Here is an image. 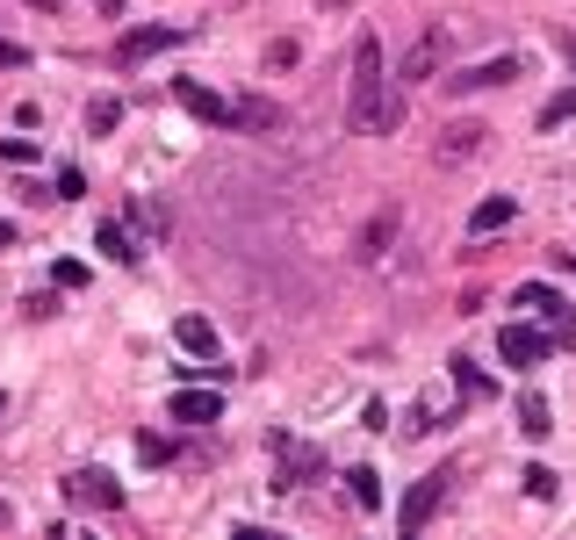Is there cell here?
I'll list each match as a JSON object with an SVG mask.
<instances>
[{"instance_id":"obj_15","label":"cell","mask_w":576,"mask_h":540,"mask_svg":"<svg viewBox=\"0 0 576 540\" xmlns=\"http://www.w3.org/2000/svg\"><path fill=\"white\" fill-rule=\"evenodd\" d=\"M94 245H102V253H108V260H116V267H138V260H144V253H138V238H130V231H122L116 216H108V224L94 231Z\"/></svg>"},{"instance_id":"obj_13","label":"cell","mask_w":576,"mask_h":540,"mask_svg":"<svg viewBox=\"0 0 576 540\" xmlns=\"http://www.w3.org/2000/svg\"><path fill=\"white\" fill-rule=\"evenodd\" d=\"M483 152V130H475V122H447V130H439V166H461V159H475Z\"/></svg>"},{"instance_id":"obj_11","label":"cell","mask_w":576,"mask_h":540,"mask_svg":"<svg viewBox=\"0 0 576 540\" xmlns=\"http://www.w3.org/2000/svg\"><path fill=\"white\" fill-rule=\"evenodd\" d=\"M216 419H224L216 389H174V425H216Z\"/></svg>"},{"instance_id":"obj_10","label":"cell","mask_w":576,"mask_h":540,"mask_svg":"<svg viewBox=\"0 0 576 540\" xmlns=\"http://www.w3.org/2000/svg\"><path fill=\"white\" fill-rule=\"evenodd\" d=\"M231 130H289V108L260 102V94H238L231 102Z\"/></svg>"},{"instance_id":"obj_12","label":"cell","mask_w":576,"mask_h":540,"mask_svg":"<svg viewBox=\"0 0 576 540\" xmlns=\"http://www.w3.org/2000/svg\"><path fill=\"white\" fill-rule=\"evenodd\" d=\"M512 216H519V202H512V195H483V202H475V216H469V238H497Z\"/></svg>"},{"instance_id":"obj_27","label":"cell","mask_w":576,"mask_h":540,"mask_svg":"<svg viewBox=\"0 0 576 540\" xmlns=\"http://www.w3.org/2000/svg\"><path fill=\"white\" fill-rule=\"evenodd\" d=\"M166 454H174V447H166V439H158V433H144V439H138V461H152V469H158V461H166Z\"/></svg>"},{"instance_id":"obj_8","label":"cell","mask_w":576,"mask_h":540,"mask_svg":"<svg viewBox=\"0 0 576 540\" xmlns=\"http://www.w3.org/2000/svg\"><path fill=\"white\" fill-rule=\"evenodd\" d=\"M174 102L188 108L195 122H210V130H231V102H224V94H210L202 80H174Z\"/></svg>"},{"instance_id":"obj_30","label":"cell","mask_w":576,"mask_h":540,"mask_svg":"<svg viewBox=\"0 0 576 540\" xmlns=\"http://www.w3.org/2000/svg\"><path fill=\"white\" fill-rule=\"evenodd\" d=\"M8 245H15V224H0V253H8Z\"/></svg>"},{"instance_id":"obj_22","label":"cell","mask_w":576,"mask_h":540,"mask_svg":"<svg viewBox=\"0 0 576 540\" xmlns=\"http://www.w3.org/2000/svg\"><path fill=\"white\" fill-rule=\"evenodd\" d=\"M519 483H526V497H533V505H555V469H541V461H533Z\"/></svg>"},{"instance_id":"obj_21","label":"cell","mask_w":576,"mask_h":540,"mask_svg":"<svg viewBox=\"0 0 576 540\" xmlns=\"http://www.w3.org/2000/svg\"><path fill=\"white\" fill-rule=\"evenodd\" d=\"M116 122H122V102H116V94H102V102H87V130H94V138H108Z\"/></svg>"},{"instance_id":"obj_5","label":"cell","mask_w":576,"mask_h":540,"mask_svg":"<svg viewBox=\"0 0 576 540\" xmlns=\"http://www.w3.org/2000/svg\"><path fill=\"white\" fill-rule=\"evenodd\" d=\"M180 36H188L180 22H144V30H130L116 44V66H144V58H158L166 44H180Z\"/></svg>"},{"instance_id":"obj_2","label":"cell","mask_w":576,"mask_h":540,"mask_svg":"<svg viewBox=\"0 0 576 540\" xmlns=\"http://www.w3.org/2000/svg\"><path fill=\"white\" fill-rule=\"evenodd\" d=\"M447 51H455V30H447V22H433V30H425L419 44H411V51H403L397 80H403V87H411V80H433V72L447 66Z\"/></svg>"},{"instance_id":"obj_33","label":"cell","mask_w":576,"mask_h":540,"mask_svg":"<svg viewBox=\"0 0 576 540\" xmlns=\"http://www.w3.org/2000/svg\"><path fill=\"white\" fill-rule=\"evenodd\" d=\"M0 526H8V505H0Z\"/></svg>"},{"instance_id":"obj_20","label":"cell","mask_w":576,"mask_h":540,"mask_svg":"<svg viewBox=\"0 0 576 540\" xmlns=\"http://www.w3.org/2000/svg\"><path fill=\"white\" fill-rule=\"evenodd\" d=\"M447 367H455V389H461V397H490V383H483V367H475L469 353H455V361H447Z\"/></svg>"},{"instance_id":"obj_23","label":"cell","mask_w":576,"mask_h":540,"mask_svg":"<svg viewBox=\"0 0 576 540\" xmlns=\"http://www.w3.org/2000/svg\"><path fill=\"white\" fill-rule=\"evenodd\" d=\"M296 58H303V44H296V36H274V44H267V58H260V66H267V72H289V66H296Z\"/></svg>"},{"instance_id":"obj_31","label":"cell","mask_w":576,"mask_h":540,"mask_svg":"<svg viewBox=\"0 0 576 540\" xmlns=\"http://www.w3.org/2000/svg\"><path fill=\"white\" fill-rule=\"evenodd\" d=\"M555 260H562V274H576V253H555Z\"/></svg>"},{"instance_id":"obj_1","label":"cell","mask_w":576,"mask_h":540,"mask_svg":"<svg viewBox=\"0 0 576 540\" xmlns=\"http://www.w3.org/2000/svg\"><path fill=\"white\" fill-rule=\"evenodd\" d=\"M403 108L389 102V66H383V44L375 36H361L353 44V80H346V130H361V138H383V130H397Z\"/></svg>"},{"instance_id":"obj_14","label":"cell","mask_w":576,"mask_h":540,"mask_svg":"<svg viewBox=\"0 0 576 540\" xmlns=\"http://www.w3.org/2000/svg\"><path fill=\"white\" fill-rule=\"evenodd\" d=\"M174 339L195 353V361H216V325H210V317H195V310L174 317Z\"/></svg>"},{"instance_id":"obj_28","label":"cell","mask_w":576,"mask_h":540,"mask_svg":"<svg viewBox=\"0 0 576 540\" xmlns=\"http://www.w3.org/2000/svg\"><path fill=\"white\" fill-rule=\"evenodd\" d=\"M22 58H30V51H22V44H8V36H0V66H22Z\"/></svg>"},{"instance_id":"obj_3","label":"cell","mask_w":576,"mask_h":540,"mask_svg":"<svg viewBox=\"0 0 576 540\" xmlns=\"http://www.w3.org/2000/svg\"><path fill=\"white\" fill-rule=\"evenodd\" d=\"M274 454H281V469H274V490H281V497H289V490H303L317 469H325V454L303 447V439H289V433H274Z\"/></svg>"},{"instance_id":"obj_9","label":"cell","mask_w":576,"mask_h":540,"mask_svg":"<svg viewBox=\"0 0 576 540\" xmlns=\"http://www.w3.org/2000/svg\"><path fill=\"white\" fill-rule=\"evenodd\" d=\"M66 490L80 497V505H94V512H116L122 505V483L108 469H80V476H66Z\"/></svg>"},{"instance_id":"obj_32","label":"cell","mask_w":576,"mask_h":540,"mask_svg":"<svg viewBox=\"0 0 576 540\" xmlns=\"http://www.w3.org/2000/svg\"><path fill=\"white\" fill-rule=\"evenodd\" d=\"M30 8H58V0H30Z\"/></svg>"},{"instance_id":"obj_26","label":"cell","mask_w":576,"mask_h":540,"mask_svg":"<svg viewBox=\"0 0 576 540\" xmlns=\"http://www.w3.org/2000/svg\"><path fill=\"white\" fill-rule=\"evenodd\" d=\"M0 159H8V166H30L36 144H30V138H0Z\"/></svg>"},{"instance_id":"obj_29","label":"cell","mask_w":576,"mask_h":540,"mask_svg":"<svg viewBox=\"0 0 576 540\" xmlns=\"http://www.w3.org/2000/svg\"><path fill=\"white\" fill-rule=\"evenodd\" d=\"M555 44H562V58H569V66H576V30H562Z\"/></svg>"},{"instance_id":"obj_16","label":"cell","mask_w":576,"mask_h":540,"mask_svg":"<svg viewBox=\"0 0 576 540\" xmlns=\"http://www.w3.org/2000/svg\"><path fill=\"white\" fill-rule=\"evenodd\" d=\"M397 224H403V216H397V210H383V216H375V224H367V231H361V260H383L389 245H397Z\"/></svg>"},{"instance_id":"obj_25","label":"cell","mask_w":576,"mask_h":540,"mask_svg":"<svg viewBox=\"0 0 576 540\" xmlns=\"http://www.w3.org/2000/svg\"><path fill=\"white\" fill-rule=\"evenodd\" d=\"M80 188H87V180H80V166H58V180H51V195H58V202H72Z\"/></svg>"},{"instance_id":"obj_18","label":"cell","mask_w":576,"mask_h":540,"mask_svg":"<svg viewBox=\"0 0 576 540\" xmlns=\"http://www.w3.org/2000/svg\"><path fill=\"white\" fill-rule=\"evenodd\" d=\"M519 433L526 439H548V433H555V425H548V397H533V389L519 397Z\"/></svg>"},{"instance_id":"obj_6","label":"cell","mask_w":576,"mask_h":540,"mask_svg":"<svg viewBox=\"0 0 576 540\" xmlns=\"http://www.w3.org/2000/svg\"><path fill=\"white\" fill-rule=\"evenodd\" d=\"M497 353H505L512 367H541L548 353H555V331H533V325H505V331H497Z\"/></svg>"},{"instance_id":"obj_7","label":"cell","mask_w":576,"mask_h":540,"mask_svg":"<svg viewBox=\"0 0 576 540\" xmlns=\"http://www.w3.org/2000/svg\"><path fill=\"white\" fill-rule=\"evenodd\" d=\"M505 80H526V58H519V51L490 58V66H461L447 87H455V94H483V87H505Z\"/></svg>"},{"instance_id":"obj_17","label":"cell","mask_w":576,"mask_h":540,"mask_svg":"<svg viewBox=\"0 0 576 540\" xmlns=\"http://www.w3.org/2000/svg\"><path fill=\"white\" fill-rule=\"evenodd\" d=\"M512 303H519V310H541V317H562V296L548 289V281H519V296H512Z\"/></svg>"},{"instance_id":"obj_24","label":"cell","mask_w":576,"mask_h":540,"mask_svg":"<svg viewBox=\"0 0 576 540\" xmlns=\"http://www.w3.org/2000/svg\"><path fill=\"white\" fill-rule=\"evenodd\" d=\"M569 116H576V87H562L555 102L541 108V130H555V122H569Z\"/></svg>"},{"instance_id":"obj_4","label":"cell","mask_w":576,"mask_h":540,"mask_svg":"<svg viewBox=\"0 0 576 540\" xmlns=\"http://www.w3.org/2000/svg\"><path fill=\"white\" fill-rule=\"evenodd\" d=\"M447 490H455V469H433V476H425V483L403 497V533H425V526H433V512L447 505Z\"/></svg>"},{"instance_id":"obj_19","label":"cell","mask_w":576,"mask_h":540,"mask_svg":"<svg viewBox=\"0 0 576 540\" xmlns=\"http://www.w3.org/2000/svg\"><path fill=\"white\" fill-rule=\"evenodd\" d=\"M346 483H353V505L361 512H383V476L375 469H346Z\"/></svg>"}]
</instances>
